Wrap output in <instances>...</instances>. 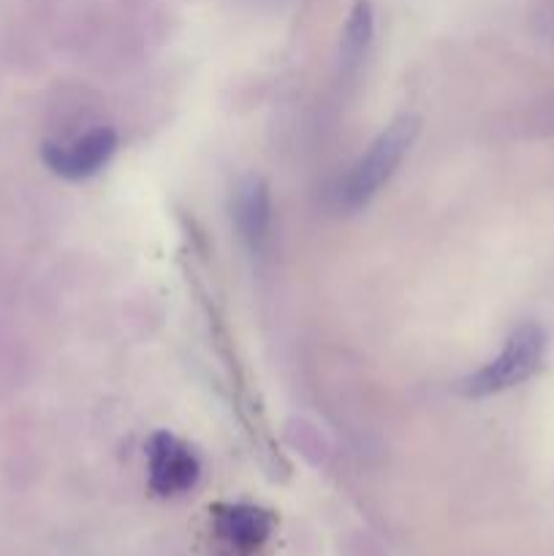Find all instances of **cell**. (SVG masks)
I'll return each mask as SVG.
<instances>
[{
	"label": "cell",
	"instance_id": "cell-3",
	"mask_svg": "<svg viewBox=\"0 0 554 556\" xmlns=\"http://www.w3.org/2000/svg\"><path fill=\"white\" fill-rule=\"evenodd\" d=\"M150 489L158 497H177L190 492L201 478V462L193 448L168 432H155L147 445Z\"/></svg>",
	"mask_w": 554,
	"mask_h": 556
},
{
	"label": "cell",
	"instance_id": "cell-4",
	"mask_svg": "<svg viewBox=\"0 0 554 556\" xmlns=\"http://www.w3.org/2000/svg\"><path fill=\"white\" fill-rule=\"evenodd\" d=\"M117 152V134L106 125L92 128L87 134L76 136L71 141H47L43 144V163L52 168L58 177L65 179H87L101 172L112 155Z\"/></svg>",
	"mask_w": 554,
	"mask_h": 556
},
{
	"label": "cell",
	"instance_id": "cell-7",
	"mask_svg": "<svg viewBox=\"0 0 554 556\" xmlns=\"http://www.w3.org/2000/svg\"><path fill=\"white\" fill-rule=\"evenodd\" d=\"M375 36V11L369 0H356V5L348 14L345 27H342L340 60L345 71H356L362 60L367 58V49Z\"/></svg>",
	"mask_w": 554,
	"mask_h": 556
},
{
	"label": "cell",
	"instance_id": "cell-6",
	"mask_svg": "<svg viewBox=\"0 0 554 556\" xmlns=\"http://www.w3.org/2000/svg\"><path fill=\"white\" fill-rule=\"evenodd\" d=\"M234 223L239 237L253 253L269 244L272 233V195L261 177H244L234 193Z\"/></svg>",
	"mask_w": 554,
	"mask_h": 556
},
{
	"label": "cell",
	"instance_id": "cell-1",
	"mask_svg": "<svg viewBox=\"0 0 554 556\" xmlns=\"http://www.w3.org/2000/svg\"><path fill=\"white\" fill-rule=\"evenodd\" d=\"M418 128H421L418 117L402 114L386 125V130H380L378 139L369 144V150L358 157L345 182L340 185V204L345 210H358L378 195V190L394 177L400 163L411 152L413 141L418 139Z\"/></svg>",
	"mask_w": 554,
	"mask_h": 556
},
{
	"label": "cell",
	"instance_id": "cell-5",
	"mask_svg": "<svg viewBox=\"0 0 554 556\" xmlns=\"http://www.w3.org/2000/svg\"><path fill=\"white\" fill-rule=\"evenodd\" d=\"M212 527H215V535L223 546L244 556L259 552L269 541L272 530H275V516L259 505L248 503L217 505L215 514H212Z\"/></svg>",
	"mask_w": 554,
	"mask_h": 556
},
{
	"label": "cell",
	"instance_id": "cell-8",
	"mask_svg": "<svg viewBox=\"0 0 554 556\" xmlns=\"http://www.w3.org/2000/svg\"><path fill=\"white\" fill-rule=\"evenodd\" d=\"M527 125H530V130H536V134L554 136V96L536 103V109H532L530 117H527Z\"/></svg>",
	"mask_w": 554,
	"mask_h": 556
},
{
	"label": "cell",
	"instance_id": "cell-9",
	"mask_svg": "<svg viewBox=\"0 0 554 556\" xmlns=\"http://www.w3.org/2000/svg\"><path fill=\"white\" fill-rule=\"evenodd\" d=\"M536 30L541 33L543 38H549V41H554V5H549V9H543L541 14H538Z\"/></svg>",
	"mask_w": 554,
	"mask_h": 556
},
{
	"label": "cell",
	"instance_id": "cell-2",
	"mask_svg": "<svg viewBox=\"0 0 554 556\" xmlns=\"http://www.w3.org/2000/svg\"><path fill=\"white\" fill-rule=\"evenodd\" d=\"M543 351H546V334L538 324H521L514 334L505 340L503 351L467 375L459 383V391L473 400H483V396L503 394V391L514 389V386L525 383L527 378L538 372L543 362Z\"/></svg>",
	"mask_w": 554,
	"mask_h": 556
}]
</instances>
